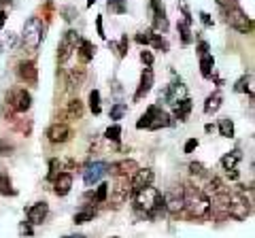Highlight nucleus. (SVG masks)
I'll use <instances>...</instances> for the list:
<instances>
[{
    "label": "nucleus",
    "instance_id": "nucleus-40",
    "mask_svg": "<svg viewBox=\"0 0 255 238\" xmlns=\"http://www.w3.org/2000/svg\"><path fill=\"white\" fill-rule=\"evenodd\" d=\"M115 47H117L119 58H124V55L128 53V47H130V41H128V34H124L122 38H119V43H115Z\"/></svg>",
    "mask_w": 255,
    "mask_h": 238
},
{
    "label": "nucleus",
    "instance_id": "nucleus-38",
    "mask_svg": "<svg viewBox=\"0 0 255 238\" xmlns=\"http://www.w3.org/2000/svg\"><path fill=\"white\" fill-rule=\"evenodd\" d=\"M15 151V145L9 138H0V157H9Z\"/></svg>",
    "mask_w": 255,
    "mask_h": 238
},
{
    "label": "nucleus",
    "instance_id": "nucleus-26",
    "mask_svg": "<svg viewBox=\"0 0 255 238\" xmlns=\"http://www.w3.org/2000/svg\"><path fill=\"white\" fill-rule=\"evenodd\" d=\"M94 217H96V209H94V206H90V204H85L81 211L75 213L73 221H75L77 226H81V224H87V221H92Z\"/></svg>",
    "mask_w": 255,
    "mask_h": 238
},
{
    "label": "nucleus",
    "instance_id": "nucleus-36",
    "mask_svg": "<svg viewBox=\"0 0 255 238\" xmlns=\"http://www.w3.org/2000/svg\"><path fill=\"white\" fill-rule=\"evenodd\" d=\"M153 49H157V51H168V41L162 36V34H153L151 36V43H149Z\"/></svg>",
    "mask_w": 255,
    "mask_h": 238
},
{
    "label": "nucleus",
    "instance_id": "nucleus-2",
    "mask_svg": "<svg viewBox=\"0 0 255 238\" xmlns=\"http://www.w3.org/2000/svg\"><path fill=\"white\" fill-rule=\"evenodd\" d=\"M45 38V26L38 17H30L23 23V32H21V43L28 49H38V45L43 43Z\"/></svg>",
    "mask_w": 255,
    "mask_h": 238
},
{
    "label": "nucleus",
    "instance_id": "nucleus-47",
    "mask_svg": "<svg viewBox=\"0 0 255 238\" xmlns=\"http://www.w3.org/2000/svg\"><path fill=\"white\" fill-rule=\"evenodd\" d=\"M200 19H202V23H204L206 28H211L213 23H215V21H213V17H211V15H209V13H204V11L200 13Z\"/></svg>",
    "mask_w": 255,
    "mask_h": 238
},
{
    "label": "nucleus",
    "instance_id": "nucleus-39",
    "mask_svg": "<svg viewBox=\"0 0 255 238\" xmlns=\"http://www.w3.org/2000/svg\"><path fill=\"white\" fill-rule=\"evenodd\" d=\"M189 172L194 177H206V166L202 162H191L189 164Z\"/></svg>",
    "mask_w": 255,
    "mask_h": 238
},
{
    "label": "nucleus",
    "instance_id": "nucleus-8",
    "mask_svg": "<svg viewBox=\"0 0 255 238\" xmlns=\"http://www.w3.org/2000/svg\"><path fill=\"white\" fill-rule=\"evenodd\" d=\"M185 98H189V96H187V87L183 85L181 81L170 83V85L162 92V100L166 102V105H170V107L179 105V102H181V100H185Z\"/></svg>",
    "mask_w": 255,
    "mask_h": 238
},
{
    "label": "nucleus",
    "instance_id": "nucleus-32",
    "mask_svg": "<svg viewBox=\"0 0 255 238\" xmlns=\"http://www.w3.org/2000/svg\"><path fill=\"white\" fill-rule=\"evenodd\" d=\"M105 138L111 140V142H119V140H122V125H119V123L109 125L107 132H105Z\"/></svg>",
    "mask_w": 255,
    "mask_h": 238
},
{
    "label": "nucleus",
    "instance_id": "nucleus-23",
    "mask_svg": "<svg viewBox=\"0 0 255 238\" xmlns=\"http://www.w3.org/2000/svg\"><path fill=\"white\" fill-rule=\"evenodd\" d=\"M172 109H174V111H172V117H174V119H179V121H187V117H189V113H191V100H189V98L181 100L179 105H174Z\"/></svg>",
    "mask_w": 255,
    "mask_h": 238
},
{
    "label": "nucleus",
    "instance_id": "nucleus-24",
    "mask_svg": "<svg viewBox=\"0 0 255 238\" xmlns=\"http://www.w3.org/2000/svg\"><path fill=\"white\" fill-rule=\"evenodd\" d=\"M213 73H215V58H213V53L200 55V75L204 79H211Z\"/></svg>",
    "mask_w": 255,
    "mask_h": 238
},
{
    "label": "nucleus",
    "instance_id": "nucleus-3",
    "mask_svg": "<svg viewBox=\"0 0 255 238\" xmlns=\"http://www.w3.org/2000/svg\"><path fill=\"white\" fill-rule=\"evenodd\" d=\"M251 215V200H247L243 192L228 196V217H234L238 221H245Z\"/></svg>",
    "mask_w": 255,
    "mask_h": 238
},
{
    "label": "nucleus",
    "instance_id": "nucleus-41",
    "mask_svg": "<svg viewBox=\"0 0 255 238\" xmlns=\"http://www.w3.org/2000/svg\"><path fill=\"white\" fill-rule=\"evenodd\" d=\"M60 13L64 15V19H66V21H73L75 17H79V11H77V9H73V6H62Z\"/></svg>",
    "mask_w": 255,
    "mask_h": 238
},
{
    "label": "nucleus",
    "instance_id": "nucleus-14",
    "mask_svg": "<svg viewBox=\"0 0 255 238\" xmlns=\"http://www.w3.org/2000/svg\"><path fill=\"white\" fill-rule=\"evenodd\" d=\"M153 70H151V66H145L140 73V81H138V87H136V94H134V102H140L142 98L147 96V94L151 92V87H153Z\"/></svg>",
    "mask_w": 255,
    "mask_h": 238
},
{
    "label": "nucleus",
    "instance_id": "nucleus-5",
    "mask_svg": "<svg viewBox=\"0 0 255 238\" xmlns=\"http://www.w3.org/2000/svg\"><path fill=\"white\" fill-rule=\"evenodd\" d=\"M6 105H9L15 113H28L32 107V94L26 87H13V90L6 94Z\"/></svg>",
    "mask_w": 255,
    "mask_h": 238
},
{
    "label": "nucleus",
    "instance_id": "nucleus-18",
    "mask_svg": "<svg viewBox=\"0 0 255 238\" xmlns=\"http://www.w3.org/2000/svg\"><path fill=\"white\" fill-rule=\"evenodd\" d=\"M77 55H79V60L83 62V64H87V62H92L94 60V55H96V47L92 41H87V38H81L77 45Z\"/></svg>",
    "mask_w": 255,
    "mask_h": 238
},
{
    "label": "nucleus",
    "instance_id": "nucleus-27",
    "mask_svg": "<svg viewBox=\"0 0 255 238\" xmlns=\"http://www.w3.org/2000/svg\"><path fill=\"white\" fill-rule=\"evenodd\" d=\"M219 134L223 138H234V134H236V128H234V121L230 117H221L219 119Z\"/></svg>",
    "mask_w": 255,
    "mask_h": 238
},
{
    "label": "nucleus",
    "instance_id": "nucleus-50",
    "mask_svg": "<svg viewBox=\"0 0 255 238\" xmlns=\"http://www.w3.org/2000/svg\"><path fill=\"white\" fill-rule=\"evenodd\" d=\"M215 2H217L221 9H228V6H234L236 4V0H215Z\"/></svg>",
    "mask_w": 255,
    "mask_h": 238
},
{
    "label": "nucleus",
    "instance_id": "nucleus-48",
    "mask_svg": "<svg viewBox=\"0 0 255 238\" xmlns=\"http://www.w3.org/2000/svg\"><path fill=\"white\" fill-rule=\"evenodd\" d=\"M19 232H21V236H32V226L26 221V224H21V226H19Z\"/></svg>",
    "mask_w": 255,
    "mask_h": 238
},
{
    "label": "nucleus",
    "instance_id": "nucleus-13",
    "mask_svg": "<svg viewBox=\"0 0 255 238\" xmlns=\"http://www.w3.org/2000/svg\"><path fill=\"white\" fill-rule=\"evenodd\" d=\"M153 181H155V172L153 170H151V168H138L130 177V189H132V192H138V189L147 187V185H153Z\"/></svg>",
    "mask_w": 255,
    "mask_h": 238
},
{
    "label": "nucleus",
    "instance_id": "nucleus-35",
    "mask_svg": "<svg viewBox=\"0 0 255 238\" xmlns=\"http://www.w3.org/2000/svg\"><path fill=\"white\" fill-rule=\"evenodd\" d=\"M90 111L94 115H100V111H102V107H100V92L98 90L90 92Z\"/></svg>",
    "mask_w": 255,
    "mask_h": 238
},
{
    "label": "nucleus",
    "instance_id": "nucleus-30",
    "mask_svg": "<svg viewBox=\"0 0 255 238\" xmlns=\"http://www.w3.org/2000/svg\"><path fill=\"white\" fill-rule=\"evenodd\" d=\"M191 21H185V19H181L179 21V34H181V43L183 45H189L191 43Z\"/></svg>",
    "mask_w": 255,
    "mask_h": 238
},
{
    "label": "nucleus",
    "instance_id": "nucleus-11",
    "mask_svg": "<svg viewBox=\"0 0 255 238\" xmlns=\"http://www.w3.org/2000/svg\"><path fill=\"white\" fill-rule=\"evenodd\" d=\"M17 77L26 85H36L38 83V68L34 60H21L17 64Z\"/></svg>",
    "mask_w": 255,
    "mask_h": 238
},
{
    "label": "nucleus",
    "instance_id": "nucleus-4",
    "mask_svg": "<svg viewBox=\"0 0 255 238\" xmlns=\"http://www.w3.org/2000/svg\"><path fill=\"white\" fill-rule=\"evenodd\" d=\"M223 11H226V23H228L230 28H234L236 32H241V34L251 32V19H249V15H247L238 4L228 6V9H223Z\"/></svg>",
    "mask_w": 255,
    "mask_h": 238
},
{
    "label": "nucleus",
    "instance_id": "nucleus-49",
    "mask_svg": "<svg viewBox=\"0 0 255 238\" xmlns=\"http://www.w3.org/2000/svg\"><path fill=\"white\" fill-rule=\"evenodd\" d=\"M96 28H98L100 38H107V34H105V26H102V17H96Z\"/></svg>",
    "mask_w": 255,
    "mask_h": 238
},
{
    "label": "nucleus",
    "instance_id": "nucleus-15",
    "mask_svg": "<svg viewBox=\"0 0 255 238\" xmlns=\"http://www.w3.org/2000/svg\"><path fill=\"white\" fill-rule=\"evenodd\" d=\"M107 166L105 162H94L90 166H85V170H83V183L87 187H92L94 183H98V181L107 174Z\"/></svg>",
    "mask_w": 255,
    "mask_h": 238
},
{
    "label": "nucleus",
    "instance_id": "nucleus-9",
    "mask_svg": "<svg viewBox=\"0 0 255 238\" xmlns=\"http://www.w3.org/2000/svg\"><path fill=\"white\" fill-rule=\"evenodd\" d=\"M109 192H111V202H113L115 206H122L128 198H130L132 194V189H130V179H124V177H119L117 179V183L113 187H109Z\"/></svg>",
    "mask_w": 255,
    "mask_h": 238
},
{
    "label": "nucleus",
    "instance_id": "nucleus-22",
    "mask_svg": "<svg viewBox=\"0 0 255 238\" xmlns=\"http://www.w3.org/2000/svg\"><path fill=\"white\" fill-rule=\"evenodd\" d=\"M221 102H223V96H221V92H213L209 98H206L204 102V113L206 115H215L217 111L221 109Z\"/></svg>",
    "mask_w": 255,
    "mask_h": 238
},
{
    "label": "nucleus",
    "instance_id": "nucleus-7",
    "mask_svg": "<svg viewBox=\"0 0 255 238\" xmlns=\"http://www.w3.org/2000/svg\"><path fill=\"white\" fill-rule=\"evenodd\" d=\"M145 117H147V130H159V128H168V125H172V117L157 105H151L145 111Z\"/></svg>",
    "mask_w": 255,
    "mask_h": 238
},
{
    "label": "nucleus",
    "instance_id": "nucleus-28",
    "mask_svg": "<svg viewBox=\"0 0 255 238\" xmlns=\"http://www.w3.org/2000/svg\"><path fill=\"white\" fill-rule=\"evenodd\" d=\"M234 92H249V98L253 100V75H243L234 85Z\"/></svg>",
    "mask_w": 255,
    "mask_h": 238
},
{
    "label": "nucleus",
    "instance_id": "nucleus-33",
    "mask_svg": "<svg viewBox=\"0 0 255 238\" xmlns=\"http://www.w3.org/2000/svg\"><path fill=\"white\" fill-rule=\"evenodd\" d=\"M128 113V105L126 102H115L113 107H111V119H115V121H119V119H124V115Z\"/></svg>",
    "mask_w": 255,
    "mask_h": 238
},
{
    "label": "nucleus",
    "instance_id": "nucleus-37",
    "mask_svg": "<svg viewBox=\"0 0 255 238\" xmlns=\"http://www.w3.org/2000/svg\"><path fill=\"white\" fill-rule=\"evenodd\" d=\"M60 170H62V162L58 160V157H53V160L49 162V172H47V181H51V183H53V179L60 174Z\"/></svg>",
    "mask_w": 255,
    "mask_h": 238
},
{
    "label": "nucleus",
    "instance_id": "nucleus-12",
    "mask_svg": "<svg viewBox=\"0 0 255 238\" xmlns=\"http://www.w3.org/2000/svg\"><path fill=\"white\" fill-rule=\"evenodd\" d=\"M140 168V166L134 162V160H119V162H113L111 166H107V172H111V174H115V177L119 179V177H124V179H130L134 172H136Z\"/></svg>",
    "mask_w": 255,
    "mask_h": 238
},
{
    "label": "nucleus",
    "instance_id": "nucleus-43",
    "mask_svg": "<svg viewBox=\"0 0 255 238\" xmlns=\"http://www.w3.org/2000/svg\"><path fill=\"white\" fill-rule=\"evenodd\" d=\"M198 145H200V142H198V138H189V140L185 142V147H183V153H194L196 149H198Z\"/></svg>",
    "mask_w": 255,
    "mask_h": 238
},
{
    "label": "nucleus",
    "instance_id": "nucleus-44",
    "mask_svg": "<svg viewBox=\"0 0 255 238\" xmlns=\"http://www.w3.org/2000/svg\"><path fill=\"white\" fill-rule=\"evenodd\" d=\"M153 53H151V51H140V62H142V64H145V66H153Z\"/></svg>",
    "mask_w": 255,
    "mask_h": 238
},
{
    "label": "nucleus",
    "instance_id": "nucleus-19",
    "mask_svg": "<svg viewBox=\"0 0 255 238\" xmlns=\"http://www.w3.org/2000/svg\"><path fill=\"white\" fill-rule=\"evenodd\" d=\"M83 81H85V68H73V70H68V75H66L68 92H77L79 87L83 85Z\"/></svg>",
    "mask_w": 255,
    "mask_h": 238
},
{
    "label": "nucleus",
    "instance_id": "nucleus-25",
    "mask_svg": "<svg viewBox=\"0 0 255 238\" xmlns=\"http://www.w3.org/2000/svg\"><path fill=\"white\" fill-rule=\"evenodd\" d=\"M83 111H85L83 102L79 100V98H73V100L68 102V107H66V115H68V119L77 121V119H81V117H83Z\"/></svg>",
    "mask_w": 255,
    "mask_h": 238
},
{
    "label": "nucleus",
    "instance_id": "nucleus-53",
    "mask_svg": "<svg viewBox=\"0 0 255 238\" xmlns=\"http://www.w3.org/2000/svg\"><path fill=\"white\" fill-rule=\"evenodd\" d=\"M96 4V0H87V6H94Z\"/></svg>",
    "mask_w": 255,
    "mask_h": 238
},
{
    "label": "nucleus",
    "instance_id": "nucleus-54",
    "mask_svg": "<svg viewBox=\"0 0 255 238\" xmlns=\"http://www.w3.org/2000/svg\"><path fill=\"white\" fill-rule=\"evenodd\" d=\"M111 238H119V236H111Z\"/></svg>",
    "mask_w": 255,
    "mask_h": 238
},
{
    "label": "nucleus",
    "instance_id": "nucleus-51",
    "mask_svg": "<svg viewBox=\"0 0 255 238\" xmlns=\"http://www.w3.org/2000/svg\"><path fill=\"white\" fill-rule=\"evenodd\" d=\"M4 21H6V11H4V9H0V30L4 28Z\"/></svg>",
    "mask_w": 255,
    "mask_h": 238
},
{
    "label": "nucleus",
    "instance_id": "nucleus-1",
    "mask_svg": "<svg viewBox=\"0 0 255 238\" xmlns=\"http://www.w3.org/2000/svg\"><path fill=\"white\" fill-rule=\"evenodd\" d=\"M181 194H183V206L187 209L191 217H196V219L211 217V198L206 196L200 187L185 185Z\"/></svg>",
    "mask_w": 255,
    "mask_h": 238
},
{
    "label": "nucleus",
    "instance_id": "nucleus-16",
    "mask_svg": "<svg viewBox=\"0 0 255 238\" xmlns=\"http://www.w3.org/2000/svg\"><path fill=\"white\" fill-rule=\"evenodd\" d=\"M47 215H49V204H47L45 200L43 202H34L26 211V217H28V224L30 226H41L43 221L47 219Z\"/></svg>",
    "mask_w": 255,
    "mask_h": 238
},
{
    "label": "nucleus",
    "instance_id": "nucleus-34",
    "mask_svg": "<svg viewBox=\"0 0 255 238\" xmlns=\"http://www.w3.org/2000/svg\"><path fill=\"white\" fill-rule=\"evenodd\" d=\"M107 9L111 13H115V15H124L128 11V4H126V0H109L107 2Z\"/></svg>",
    "mask_w": 255,
    "mask_h": 238
},
{
    "label": "nucleus",
    "instance_id": "nucleus-42",
    "mask_svg": "<svg viewBox=\"0 0 255 238\" xmlns=\"http://www.w3.org/2000/svg\"><path fill=\"white\" fill-rule=\"evenodd\" d=\"M151 36H153V30L140 32V34H136V43H138V45H149V43H151Z\"/></svg>",
    "mask_w": 255,
    "mask_h": 238
},
{
    "label": "nucleus",
    "instance_id": "nucleus-10",
    "mask_svg": "<svg viewBox=\"0 0 255 238\" xmlns=\"http://www.w3.org/2000/svg\"><path fill=\"white\" fill-rule=\"evenodd\" d=\"M70 136H73V130L68 128L66 123H60L55 121L47 128V140L53 142V145H62V142H68Z\"/></svg>",
    "mask_w": 255,
    "mask_h": 238
},
{
    "label": "nucleus",
    "instance_id": "nucleus-31",
    "mask_svg": "<svg viewBox=\"0 0 255 238\" xmlns=\"http://www.w3.org/2000/svg\"><path fill=\"white\" fill-rule=\"evenodd\" d=\"M109 183H100L98 185V189H96V194L92 192V194H87V196H92L94 198V202H107L109 200Z\"/></svg>",
    "mask_w": 255,
    "mask_h": 238
},
{
    "label": "nucleus",
    "instance_id": "nucleus-29",
    "mask_svg": "<svg viewBox=\"0 0 255 238\" xmlns=\"http://www.w3.org/2000/svg\"><path fill=\"white\" fill-rule=\"evenodd\" d=\"M0 194L2 196H17V189L11 187V179L4 172H0Z\"/></svg>",
    "mask_w": 255,
    "mask_h": 238
},
{
    "label": "nucleus",
    "instance_id": "nucleus-52",
    "mask_svg": "<svg viewBox=\"0 0 255 238\" xmlns=\"http://www.w3.org/2000/svg\"><path fill=\"white\" fill-rule=\"evenodd\" d=\"M64 238H85V236H81V234H77V236H64Z\"/></svg>",
    "mask_w": 255,
    "mask_h": 238
},
{
    "label": "nucleus",
    "instance_id": "nucleus-46",
    "mask_svg": "<svg viewBox=\"0 0 255 238\" xmlns=\"http://www.w3.org/2000/svg\"><path fill=\"white\" fill-rule=\"evenodd\" d=\"M209 49H211V47H209V43H206V41H200V43H198V47H196V51L200 53V55L209 53Z\"/></svg>",
    "mask_w": 255,
    "mask_h": 238
},
{
    "label": "nucleus",
    "instance_id": "nucleus-17",
    "mask_svg": "<svg viewBox=\"0 0 255 238\" xmlns=\"http://www.w3.org/2000/svg\"><path fill=\"white\" fill-rule=\"evenodd\" d=\"M70 189H73V174L70 172H60L58 177L53 179V194L58 198H64L70 194Z\"/></svg>",
    "mask_w": 255,
    "mask_h": 238
},
{
    "label": "nucleus",
    "instance_id": "nucleus-21",
    "mask_svg": "<svg viewBox=\"0 0 255 238\" xmlns=\"http://www.w3.org/2000/svg\"><path fill=\"white\" fill-rule=\"evenodd\" d=\"M164 198H166V211H168L170 215H179V213L185 209V206H183V194H170Z\"/></svg>",
    "mask_w": 255,
    "mask_h": 238
},
{
    "label": "nucleus",
    "instance_id": "nucleus-6",
    "mask_svg": "<svg viewBox=\"0 0 255 238\" xmlns=\"http://www.w3.org/2000/svg\"><path fill=\"white\" fill-rule=\"evenodd\" d=\"M79 41H81V34L77 32V30H66V32L62 34L60 43H58V60L62 62H68L70 55H73L77 51V45Z\"/></svg>",
    "mask_w": 255,
    "mask_h": 238
},
{
    "label": "nucleus",
    "instance_id": "nucleus-20",
    "mask_svg": "<svg viewBox=\"0 0 255 238\" xmlns=\"http://www.w3.org/2000/svg\"><path fill=\"white\" fill-rule=\"evenodd\" d=\"M241 160H243V153L238 151V149H234V151H228L226 155H223L219 160V164H221V168L228 172V170H236V166Z\"/></svg>",
    "mask_w": 255,
    "mask_h": 238
},
{
    "label": "nucleus",
    "instance_id": "nucleus-45",
    "mask_svg": "<svg viewBox=\"0 0 255 238\" xmlns=\"http://www.w3.org/2000/svg\"><path fill=\"white\" fill-rule=\"evenodd\" d=\"M179 6H181V11H183V19L191 21V13H189V6H187L185 0H179Z\"/></svg>",
    "mask_w": 255,
    "mask_h": 238
}]
</instances>
